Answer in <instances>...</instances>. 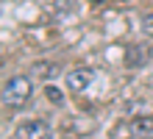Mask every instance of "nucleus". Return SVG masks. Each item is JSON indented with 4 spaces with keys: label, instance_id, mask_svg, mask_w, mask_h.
I'll use <instances>...</instances> for the list:
<instances>
[{
    "label": "nucleus",
    "instance_id": "f257e3e1",
    "mask_svg": "<svg viewBox=\"0 0 153 139\" xmlns=\"http://www.w3.org/2000/svg\"><path fill=\"white\" fill-rule=\"evenodd\" d=\"M33 95V83L28 75H11L3 81V103L8 109H22Z\"/></svg>",
    "mask_w": 153,
    "mask_h": 139
},
{
    "label": "nucleus",
    "instance_id": "f03ea898",
    "mask_svg": "<svg viewBox=\"0 0 153 139\" xmlns=\"http://www.w3.org/2000/svg\"><path fill=\"white\" fill-rule=\"evenodd\" d=\"M11 139H53V128L48 120H25L14 128Z\"/></svg>",
    "mask_w": 153,
    "mask_h": 139
},
{
    "label": "nucleus",
    "instance_id": "7ed1b4c3",
    "mask_svg": "<svg viewBox=\"0 0 153 139\" xmlns=\"http://www.w3.org/2000/svg\"><path fill=\"white\" fill-rule=\"evenodd\" d=\"M67 89L73 92V95H84V92L92 86V81H95V70H89V67H75V70H70L67 72Z\"/></svg>",
    "mask_w": 153,
    "mask_h": 139
},
{
    "label": "nucleus",
    "instance_id": "20e7f679",
    "mask_svg": "<svg viewBox=\"0 0 153 139\" xmlns=\"http://www.w3.org/2000/svg\"><path fill=\"white\" fill-rule=\"evenodd\" d=\"M131 128L137 136H153V117L150 114H139L131 120Z\"/></svg>",
    "mask_w": 153,
    "mask_h": 139
},
{
    "label": "nucleus",
    "instance_id": "39448f33",
    "mask_svg": "<svg viewBox=\"0 0 153 139\" xmlns=\"http://www.w3.org/2000/svg\"><path fill=\"white\" fill-rule=\"evenodd\" d=\"M75 6H78V0H56V14L67 17V14L75 11Z\"/></svg>",
    "mask_w": 153,
    "mask_h": 139
},
{
    "label": "nucleus",
    "instance_id": "423d86ee",
    "mask_svg": "<svg viewBox=\"0 0 153 139\" xmlns=\"http://www.w3.org/2000/svg\"><path fill=\"white\" fill-rule=\"evenodd\" d=\"M45 95H48L53 103H64V95H61L59 89H53V86H48V89H45Z\"/></svg>",
    "mask_w": 153,
    "mask_h": 139
},
{
    "label": "nucleus",
    "instance_id": "0eeeda50",
    "mask_svg": "<svg viewBox=\"0 0 153 139\" xmlns=\"http://www.w3.org/2000/svg\"><path fill=\"white\" fill-rule=\"evenodd\" d=\"M142 31H145L148 36H153V11L145 14V20H142Z\"/></svg>",
    "mask_w": 153,
    "mask_h": 139
}]
</instances>
